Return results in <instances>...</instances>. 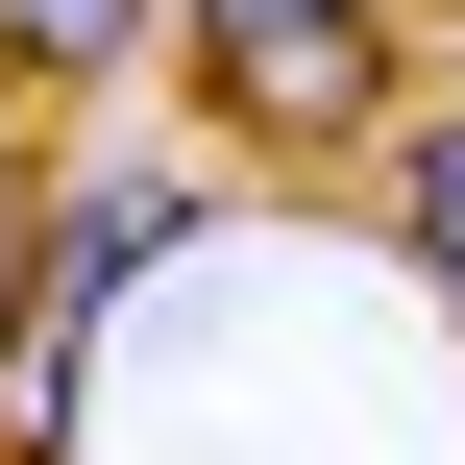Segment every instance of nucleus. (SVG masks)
Returning <instances> with one entry per match:
<instances>
[{
  "label": "nucleus",
  "mask_w": 465,
  "mask_h": 465,
  "mask_svg": "<svg viewBox=\"0 0 465 465\" xmlns=\"http://www.w3.org/2000/svg\"><path fill=\"white\" fill-rule=\"evenodd\" d=\"M172 25V74H196V123L221 147H343V123H392V0H147Z\"/></svg>",
  "instance_id": "nucleus-1"
},
{
  "label": "nucleus",
  "mask_w": 465,
  "mask_h": 465,
  "mask_svg": "<svg viewBox=\"0 0 465 465\" xmlns=\"http://www.w3.org/2000/svg\"><path fill=\"white\" fill-rule=\"evenodd\" d=\"M172 245H196V172H98V196L49 221V270H25V343H0V417H49V392H74V343H98V294H123V270H172Z\"/></svg>",
  "instance_id": "nucleus-2"
},
{
  "label": "nucleus",
  "mask_w": 465,
  "mask_h": 465,
  "mask_svg": "<svg viewBox=\"0 0 465 465\" xmlns=\"http://www.w3.org/2000/svg\"><path fill=\"white\" fill-rule=\"evenodd\" d=\"M392 270H417V294L465 319V98L417 123V147H392Z\"/></svg>",
  "instance_id": "nucleus-3"
},
{
  "label": "nucleus",
  "mask_w": 465,
  "mask_h": 465,
  "mask_svg": "<svg viewBox=\"0 0 465 465\" xmlns=\"http://www.w3.org/2000/svg\"><path fill=\"white\" fill-rule=\"evenodd\" d=\"M147 0H0V74H123Z\"/></svg>",
  "instance_id": "nucleus-4"
}]
</instances>
